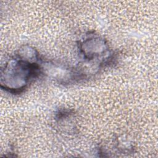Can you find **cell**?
<instances>
[{
    "instance_id": "obj_2",
    "label": "cell",
    "mask_w": 158,
    "mask_h": 158,
    "mask_svg": "<svg viewBox=\"0 0 158 158\" xmlns=\"http://www.w3.org/2000/svg\"><path fill=\"white\" fill-rule=\"evenodd\" d=\"M77 45L79 55L86 63L101 67L110 64L114 58L105 39L93 31L86 33Z\"/></svg>"
},
{
    "instance_id": "obj_1",
    "label": "cell",
    "mask_w": 158,
    "mask_h": 158,
    "mask_svg": "<svg viewBox=\"0 0 158 158\" xmlns=\"http://www.w3.org/2000/svg\"><path fill=\"white\" fill-rule=\"evenodd\" d=\"M42 62L35 48L23 46L1 67V88L13 94L22 92L34 78L42 73Z\"/></svg>"
}]
</instances>
